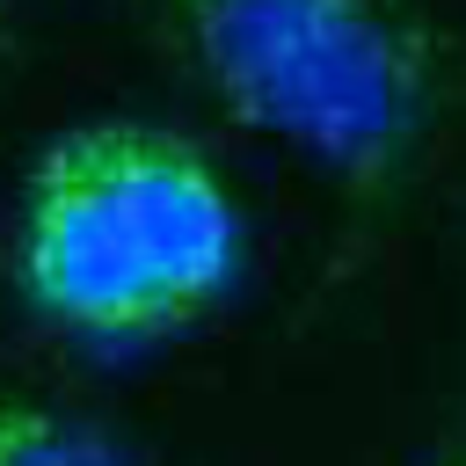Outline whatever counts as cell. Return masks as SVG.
<instances>
[{
  "label": "cell",
  "instance_id": "6da1fadb",
  "mask_svg": "<svg viewBox=\"0 0 466 466\" xmlns=\"http://www.w3.org/2000/svg\"><path fill=\"white\" fill-rule=\"evenodd\" d=\"M15 269L44 320L80 342H153L204 320L240 269L226 175L160 124L95 116L58 131L15 226Z\"/></svg>",
  "mask_w": 466,
  "mask_h": 466
},
{
  "label": "cell",
  "instance_id": "277c9868",
  "mask_svg": "<svg viewBox=\"0 0 466 466\" xmlns=\"http://www.w3.org/2000/svg\"><path fill=\"white\" fill-rule=\"evenodd\" d=\"M459 466H466V459H459Z\"/></svg>",
  "mask_w": 466,
  "mask_h": 466
},
{
  "label": "cell",
  "instance_id": "7a4b0ae2",
  "mask_svg": "<svg viewBox=\"0 0 466 466\" xmlns=\"http://www.w3.org/2000/svg\"><path fill=\"white\" fill-rule=\"evenodd\" d=\"M197 80L248 124L350 182L393 175L437 95V44L408 0H153Z\"/></svg>",
  "mask_w": 466,
  "mask_h": 466
},
{
  "label": "cell",
  "instance_id": "3957f363",
  "mask_svg": "<svg viewBox=\"0 0 466 466\" xmlns=\"http://www.w3.org/2000/svg\"><path fill=\"white\" fill-rule=\"evenodd\" d=\"M0 466H138L95 422L51 415L36 400H0Z\"/></svg>",
  "mask_w": 466,
  "mask_h": 466
}]
</instances>
